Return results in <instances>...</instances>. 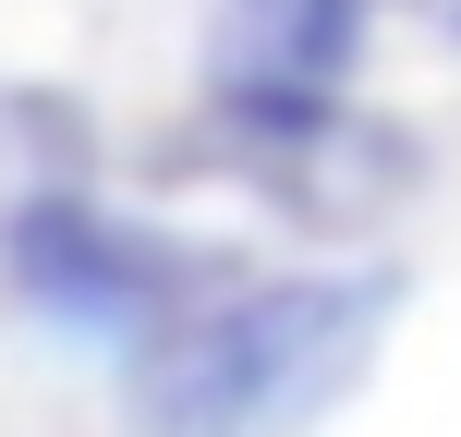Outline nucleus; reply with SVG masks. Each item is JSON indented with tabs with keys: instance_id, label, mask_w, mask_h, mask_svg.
Returning <instances> with one entry per match:
<instances>
[{
	"instance_id": "3",
	"label": "nucleus",
	"mask_w": 461,
	"mask_h": 437,
	"mask_svg": "<svg viewBox=\"0 0 461 437\" xmlns=\"http://www.w3.org/2000/svg\"><path fill=\"white\" fill-rule=\"evenodd\" d=\"M425 13H438V24H449V37H461V0H425Z\"/></svg>"
},
{
	"instance_id": "1",
	"label": "nucleus",
	"mask_w": 461,
	"mask_h": 437,
	"mask_svg": "<svg viewBox=\"0 0 461 437\" xmlns=\"http://www.w3.org/2000/svg\"><path fill=\"white\" fill-rule=\"evenodd\" d=\"M376 341L365 279H255V292L170 304L134 352V425L146 437H292L340 401V377Z\"/></svg>"
},
{
	"instance_id": "2",
	"label": "nucleus",
	"mask_w": 461,
	"mask_h": 437,
	"mask_svg": "<svg viewBox=\"0 0 461 437\" xmlns=\"http://www.w3.org/2000/svg\"><path fill=\"white\" fill-rule=\"evenodd\" d=\"M352 13L365 0H230L219 49L243 97H328V73L352 61Z\"/></svg>"
}]
</instances>
